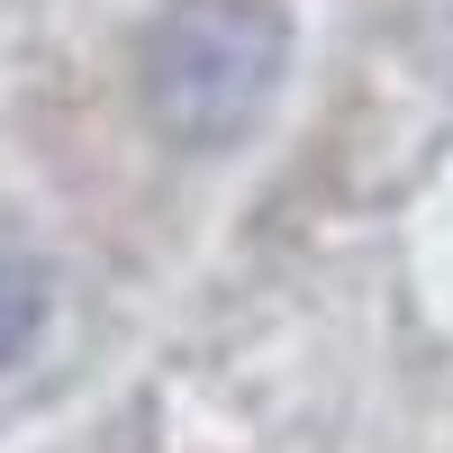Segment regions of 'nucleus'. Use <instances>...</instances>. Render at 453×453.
Segmentation results:
<instances>
[{
	"label": "nucleus",
	"instance_id": "nucleus-1",
	"mask_svg": "<svg viewBox=\"0 0 453 453\" xmlns=\"http://www.w3.org/2000/svg\"><path fill=\"white\" fill-rule=\"evenodd\" d=\"M290 73V19L281 0H181L145 36V119L173 145H236L273 109Z\"/></svg>",
	"mask_w": 453,
	"mask_h": 453
},
{
	"label": "nucleus",
	"instance_id": "nucleus-2",
	"mask_svg": "<svg viewBox=\"0 0 453 453\" xmlns=\"http://www.w3.org/2000/svg\"><path fill=\"white\" fill-rule=\"evenodd\" d=\"M36 326H46V273L0 254V363H19L36 345Z\"/></svg>",
	"mask_w": 453,
	"mask_h": 453
}]
</instances>
